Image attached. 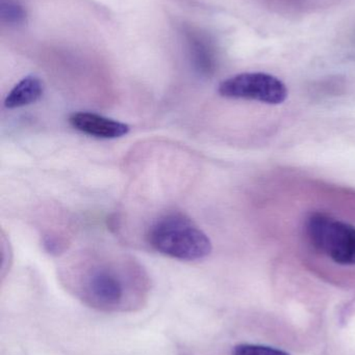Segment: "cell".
Instances as JSON below:
<instances>
[{
  "instance_id": "obj_1",
  "label": "cell",
  "mask_w": 355,
  "mask_h": 355,
  "mask_svg": "<svg viewBox=\"0 0 355 355\" xmlns=\"http://www.w3.org/2000/svg\"><path fill=\"white\" fill-rule=\"evenodd\" d=\"M63 279L69 291L102 312H131L147 300L149 284L139 265L125 259L93 258L71 263Z\"/></svg>"
},
{
  "instance_id": "obj_2",
  "label": "cell",
  "mask_w": 355,
  "mask_h": 355,
  "mask_svg": "<svg viewBox=\"0 0 355 355\" xmlns=\"http://www.w3.org/2000/svg\"><path fill=\"white\" fill-rule=\"evenodd\" d=\"M147 241L156 252L181 261L202 260L213 250L208 236L181 213L158 219L148 231Z\"/></svg>"
},
{
  "instance_id": "obj_3",
  "label": "cell",
  "mask_w": 355,
  "mask_h": 355,
  "mask_svg": "<svg viewBox=\"0 0 355 355\" xmlns=\"http://www.w3.org/2000/svg\"><path fill=\"white\" fill-rule=\"evenodd\" d=\"M306 234L319 252L341 265H355V227L324 213H313Z\"/></svg>"
},
{
  "instance_id": "obj_4",
  "label": "cell",
  "mask_w": 355,
  "mask_h": 355,
  "mask_svg": "<svg viewBox=\"0 0 355 355\" xmlns=\"http://www.w3.org/2000/svg\"><path fill=\"white\" fill-rule=\"evenodd\" d=\"M219 94L229 99L250 100L279 105L287 100L285 83L268 73H241L225 79L218 87Z\"/></svg>"
},
{
  "instance_id": "obj_5",
  "label": "cell",
  "mask_w": 355,
  "mask_h": 355,
  "mask_svg": "<svg viewBox=\"0 0 355 355\" xmlns=\"http://www.w3.org/2000/svg\"><path fill=\"white\" fill-rule=\"evenodd\" d=\"M69 123L75 130L102 139H116L129 135V126L124 123L94 112H74L69 116Z\"/></svg>"
},
{
  "instance_id": "obj_6",
  "label": "cell",
  "mask_w": 355,
  "mask_h": 355,
  "mask_svg": "<svg viewBox=\"0 0 355 355\" xmlns=\"http://www.w3.org/2000/svg\"><path fill=\"white\" fill-rule=\"evenodd\" d=\"M44 85L38 77L26 76L19 81L4 99V107L8 110L24 107L35 103L43 95Z\"/></svg>"
},
{
  "instance_id": "obj_7",
  "label": "cell",
  "mask_w": 355,
  "mask_h": 355,
  "mask_svg": "<svg viewBox=\"0 0 355 355\" xmlns=\"http://www.w3.org/2000/svg\"><path fill=\"white\" fill-rule=\"evenodd\" d=\"M190 44L196 68L204 74H210L214 69V58L210 46L197 35H192Z\"/></svg>"
},
{
  "instance_id": "obj_8",
  "label": "cell",
  "mask_w": 355,
  "mask_h": 355,
  "mask_svg": "<svg viewBox=\"0 0 355 355\" xmlns=\"http://www.w3.org/2000/svg\"><path fill=\"white\" fill-rule=\"evenodd\" d=\"M233 355H290L283 350L275 349L267 346L250 345V344H243V345L237 346L233 349Z\"/></svg>"
},
{
  "instance_id": "obj_9",
  "label": "cell",
  "mask_w": 355,
  "mask_h": 355,
  "mask_svg": "<svg viewBox=\"0 0 355 355\" xmlns=\"http://www.w3.org/2000/svg\"><path fill=\"white\" fill-rule=\"evenodd\" d=\"M1 15L3 20L12 24H20L25 19L24 10L15 2H3L1 6Z\"/></svg>"
}]
</instances>
